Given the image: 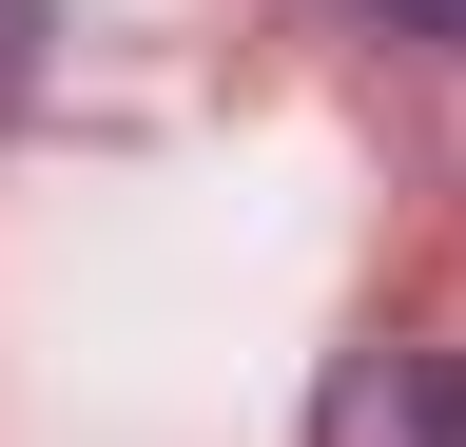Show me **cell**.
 I'll list each match as a JSON object with an SVG mask.
<instances>
[{
	"label": "cell",
	"instance_id": "cell-1",
	"mask_svg": "<svg viewBox=\"0 0 466 447\" xmlns=\"http://www.w3.org/2000/svg\"><path fill=\"white\" fill-rule=\"evenodd\" d=\"M311 447H466V350H447V330L350 350V370H330V409H311Z\"/></svg>",
	"mask_w": 466,
	"mask_h": 447
},
{
	"label": "cell",
	"instance_id": "cell-2",
	"mask_svg": "<svg viewBox=\"0 0 466 447\" xmlns=\"http://www.w3.org/2000/svg\"><path fill=\"white\" fill-rule=\"evenodd\" d=\"M39 20H58V0H0V117L39 97Z\"/></svg>",
	"mask_w": 466,
	"mask_h": 447
},
{
	"label": "cell",
	"instance_id": "cell-3",
	"mask_svg": "<svg viewBox=\"0 0 466 447\" xmlns=\"http://www.w3.org/2000/svg\"><path fill=\"white\" fill-rule=\"evenodd\" d=\"M389 20H408V39H447V59H466V0H389Z\"/></svg>",
	"mask_w": 466,
	"mask_h": 447
}]
</instances>
